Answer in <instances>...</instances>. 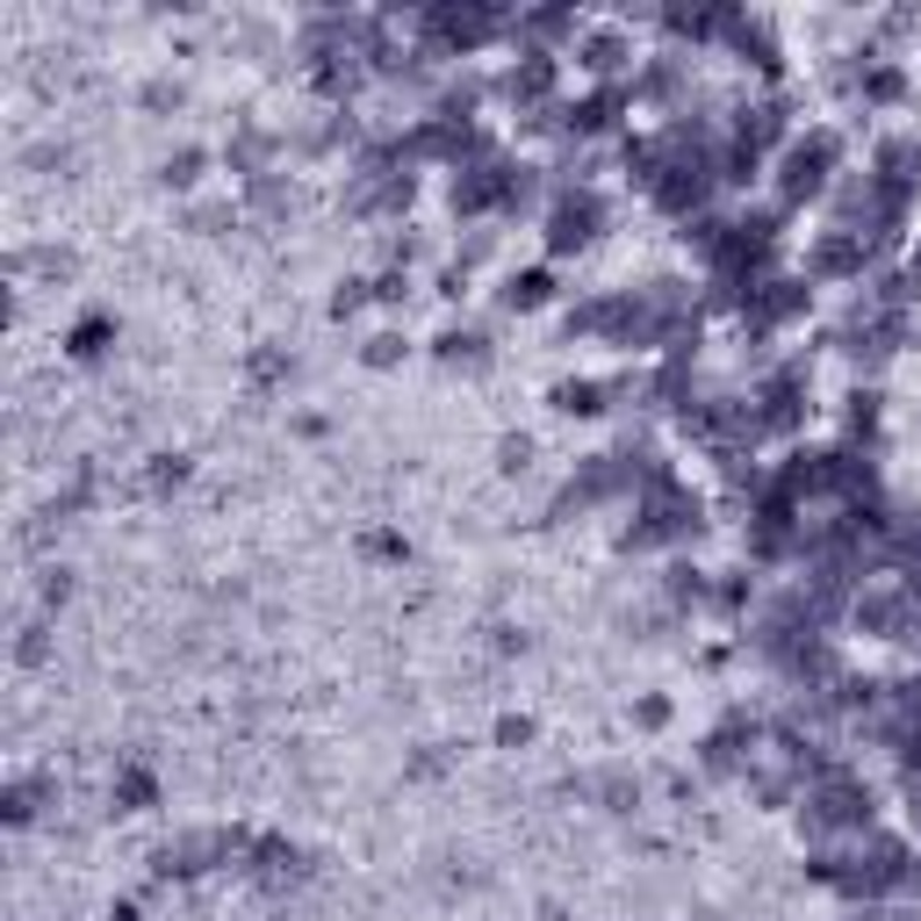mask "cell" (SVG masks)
Masks as SVG:
<instances>
[{
  "label": "cell",
  "mask_w": 921,
  "mask_h": 921,
  "mask_svg": "<svg viewBox=\"0 0 921 921\" xmlns=\"http://www.w3.org/2000/svg\"><path fill=\"white\" fill-rule=\"evenodd\" d=\"M828 166H835V138H828V130L792 138V144H784V202L820 194V188H828Z\"/></svg>",
  "instance_id": "1"
},
{
  "label": "cell",
  "mask_w": 921,
  "mask_h": 921,
  "mask_svg": "<svg viewBox=\"0 0 921 921\" xmlns=\"http://www.w3.org/2000/svg\"><path fill=\"white\" fill-rule=\"evenodd\" d=\"M591 238H598V202L591 194H562L555 216H547V245L569 252V245H591Z\"/></svg>",
  "instance_id": "2"
},
{
  "label": "cell",
  "mask_w": 921,
  "mask_h": 921,
  "mask_svg": "<svg viewBox=\"0 0 921 921\" xmlns=\"http://www.w3.org/2000/svg\"><path fill=\"white\" fill-rule=\"evenodd\" d=\"M102 339H108V324L94 317V324H80V331H72V353H80V361H94V353H102Z\"/></svg>",
  "instance_id": "3"
}]
</instances>
